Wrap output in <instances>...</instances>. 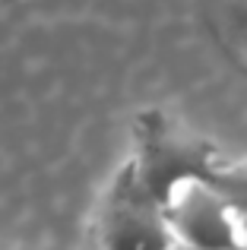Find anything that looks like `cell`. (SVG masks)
<instances>
[{
  "label": "cell",
  "instance_id": "cell-1",
  "mask_svg": "<svg viewBox=\"0 0 247 250\" xmlns=\"http://www.w3.org/2000/svg\"><path fill=\"white\" fill-rule=\"evenodd\" d=\"M222 152L184 124H174L165 111L146 108L133 121V149L127 165L143 181V187L159 200L187 177H209Z\"/></svg>",
  "mask_w": 247,
  "mask_h": 250
},
{
  "label": "cell",
  "instance_id": "cell-2",
  "mask_svg": "<svg viewBox=\"0 0 247 250\" xmlns=\"http://www.w3.org/2000/svg\"><path fill=\"white\" fill-rule=\"evenodd\" d=\"M178 250H247V225L212 177H187L162 200Z\"/></svg>",
  "mask_w": 247,
  "mask_h": 250
},
{
  "label": "cell",
  "instance_id": "cell-3",
  "mask_svg": "<svg viewBox=\"0 0 247 250\" xmlns=\"http://www.w3.org/2000/svg\"><path fill=\"white\" fill-rule=\"evenodd\" d=\"M99 250H178L159 200L143 187L127 159L111 174L95 219Z\"/></svg>",
  "mask_w": 247,
  "mask_h": 250
},
{
  "label": "cell",
  "instance_id": "cell-4",
  "mask_svg": "<svg viewBox=\"0 0 247 250\" xmlns=\"http://www.w3.org/2000/svg\"><path fill=\"white\" fill-rule=\"evenodd\" d=\"M209 177L225 190V196L235 203V209L241 212V219L247 225V162H235V159H225L222 155Z\"/></svg>",
  "mask_w": 247,
  "mask_h": 250
},
{
  "label": "cell",
  "instance_id": "cell-5",
  "mask_svg": "<svg viewBox=\"0 0 247 250\" xmlns=\"http://www.w3.org/2000/svg\"><path fill=\"white\" fill-rule=\"evenodd\" d=\"M3 3H19V0H3Z\"/></svg>",
  "mask_w": 247,
  "mask_h": 250
}]
</instances>
